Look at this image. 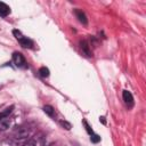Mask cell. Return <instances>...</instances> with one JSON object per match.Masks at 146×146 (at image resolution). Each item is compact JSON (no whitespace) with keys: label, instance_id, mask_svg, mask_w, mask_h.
<instances>
[{"label":"cell","instance_id":"7a4b0ae2","mask_svg":"<svg viewBox=\"0 0 146 146\" xmlns=\"http://www.w3.org/2000/svg\"><path fill=\"white\" fill-rule=\"evenodd\" d=\"M122 97H123V100H124V103H125L127 105H129V106H132V105H133V97H132V95H131L130 91L123 90Z\"/></svg>","mask_w":146,"mask_h":146},{"label":"cell","instance_id":"5b68a950","mask_svg":"<svg viewBox=\"0 0 146 146\" xmlns=\"http://www.w3.org/2000/svg\"><path fill=\"white\" fill-rule=\"evenodd\" d=\"M10 14V8L8 5H6L5 2H0V16L6 17Z\"/></svg>","mask_w":146,"mask_h":146},{"label":"cell","instance_id":"6da1fadb","mask_svg":"<svg viewBox=\"0 0 146 146\" xmlns=\"http://www.w3.org/2000/svg\"><path fill=\"white\" fill-rule=\"evenodd\" d=\"M13 62H14V64L17 67H24L25 64H26L25 58H24V56L21 52H14V55H13Z\"/></svg>","mask_w":146,"mask_h":146},{"label":"cell","instance_id":"8fae6325","mask_svg":"<svg viewBox=\"0 0 146 146\" xmlns=\"http://www.w3.org/2000/svg\"><path fill=\"white\" fill-rule=\"evenodd\" d=\"M81 48H82V50L87 54V56H91V52H90V50L88 49V44H87L86 41H81Z\"/></svg>","mask_w":146,"mask_h":146},{"label":"cell","instance_id":"5bb4252c","mask_svg":"<svg viewBox=\"0 0 146 146\" xmlns=\"http://www.w3.org/2000/svg\"><path fill=\"white\" fill-rule=\"evenodd\" d=\"M91 140H92L94 143H97V141H99V140H100V137H99V136H97V135H92V136H91Z\"/></svg>","mask_w":146,"mask_h":146},{"label":"cell","instance_id":"4fadbf2b","mask_svg":"<svg viewBox=\"0 0 146 146\" xmlns=\"http://www.w3.org/2000/svg\"><path fill=\"white\" fill-rule=\"evenodd\" d=\"M59 123H60V125H62V127H64L66 130H70V129L72 128V125H71L68 122H66V121H60Z\"/></svg>","mask_w":146,"mask_h":146},{"label":"cell","instance_id":"8992f818","mask_svg":"<svg viewBox=\"0 0 146 146\" xmlns=\"http://www.w3.org/2000/svg\"><path fill=\"white\" fill-rule=\"evenodd\" d=\"M10 125V119L9 117H0V130L5 131Z\"/></svg>","mask_w":146,"mask_h":146},{"label":"cell","instance_id":"3957f363","mask_svg":"<svg viewBox=\"0 0 146 146\" xmlns=\"http://www.w3.org/2000/svg\"><path fill=\"white\" fill-rule=\"evenodd\" d=\"M15 135H16V138H19V139L25 138V137H27V135H29V129H26V128H24V127H19L18 129H16Z\"/></svg>","mask_w":146,"mask_h":146},{"label":"cell","instance_id":"9a60e30c","mask_svg":"<svg viewBox=\"0 0 146 146\" xmlns=\"http://www.w3.org/2000/svg\"><path fill=\"white\" fill-rule=\"evenodd\" d=\"M23 146H35V141H34V140H29V141L25 143Z\"/></svg>","mask_w":146,"mask_h":146},{"label":"cell","instance_id":"30bf717a","mask_svg":"<svg viewBox=\"0 0 146 146\" xmlns=\"http://www.w3.org/2000/svg\"><path fill=\"white\" fill-rule=\"evenodd\" d=\"M39 74H40L42 78H47V76H49V70L43 66V67H41V68L39 70Z\"/></svg>","mask_w":146,"mask_h":146},{"label":"cell","instance_id":"2e32d148","mask_svg":"<svg viewBox=\"0 0 146 146\" xmlns=\"http://www.w3.org/2000/svg\"><path fill=\"white\" fill-rule=\"evenodd\" d=\"M83 124H84V125H86V129H87V131H88V132H89V133H90V135H92V130H91V129H90V127H89V125H88V123H87V122H86V121H83Z\"/></svg>","mask_w":146,"mask_h":146},{"label":"cell","instance_id":"7c38bea8","mask_svg":"<svg viewBox=\"0 0 146 146\" xmlns=\"http://www.w3.org/2000/svg\"><path fill=\"white\" fill-rule=\"evenodd\" d=\"M13 33H14L15 38H16V39H17L18 41H19L21 39H23V38H24V35H23V34H22V33H21L19 31H17V30H14V31H13Z\"/></svg>","mask_w":146,"mask_h":146},{"label":"cell","instance_id":"ba28073f","mask_svg":"<svg viewBox=\"0 0 146 146\" xmlns=\"http://www.w3.org/2000/svg\"><path fill=\"white\" fill-rule=\"evenodd\" d=\"M43 112H44L47 115H49V116H54V115H55V110H54L50 105H46V106L43 107Z\"/></svg>","mask_w":146,"mask_h":146},{"label":"cell","instance_id":"277c9868","mask_svg":"<svg viewBox=\"0 0 146 146\" xmlns=\"http://www.w3.org/2000/svg\"><path fill=\"white\" fill-rule=\"evenodd\" d=\"M74 14H75V16H76V18L79 19V22L80 23H82V24H87V16H86V14L82 11V10H79V9H75L74 10Z\"/></svg>","mask_w":146,"mask_h":146},{"label":"cell","instance_id":"52a82bcc","mask_svg":"<svg viewBox=\"0 0 146 146\" xmlns=\"http://www.w3.org/2000/svg\"><path fill=\"white\" fill-rule=\"evenodd\" d=\"M18 42H19V43H21V46H22V47H24V48H31V47L33 46L32 41H31L30 39L25 38V36H24L23 39H21Z\"/></svg>","mask_w":146,"mask_h":146},{"label":"cell","instance_id":"9c48e42d","mask_svg":"<svg viewBox=\"0 0 146 146\" xmlns=\"http://www.w3.org/2000/svg\"><path fill=\"white\" fill-rule=\"evenodd\" d=\"M13 110H14V106H10V107L6 108L3 112L0 113V117H9V114L13 112Z\"/></svg>","mask_w":146,"mask_h":146}]
</instances>
